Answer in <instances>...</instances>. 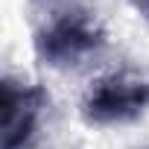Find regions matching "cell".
<instances>
[{"label": "cell", "mask_w": 149, "mask_h": 149, "mask_svg": "<svg viewBox=\"0 0 149 149\" xmlns=\"http://www.w3.org/2000/svg\"><path fill=\"white\" fill-rule=\"evenodd\" d=\"M29 15L35 53L50 67H82L105 47V32L88 0H29Z\"/></svg>", "instance_id": "cell-1"}, {"label": "cell", "mask_w": 149, "mask_h": 149, "mask_svg": "<svg viewBox=\"0 0 149 149\" xmlns=\"http://www.w3.org/2000/svg\"><path fill=\"white\" fill-rule=\"evenodd\" d=\"M149 108V76L120 70L100 79L82 102V117L94 126H114L140 117Z\"/></svg>", "instance_id": "cell-2"}, {"label": "cell", "mask_w": 149, "mask_h": 149, "mask_svg": "<svg viewBox=\"0 0 149 149\" xmlns=\"http://www.w3.org/2000/svg\"><path fill=\"white\" fill-rule=\"evenodd\" d=\"M47 91L41 85H24L6 76L0 82V111H3V143L0 149H29L47 108Z\"/></svg>", "instance_id": "cell-3"}, {"label": "cell", "mask_w": 149, "mask_h": 149, "mask_svg": "<svg viewBox=\"0 0 149 149\" xmlns=\"http://www.w3.org/2000/svg\"><path fill=\"white\" fill-rule=\"evenodd\" d=\"M132 6H134V9L140 12V18L149 24V0H132Z\"/></svg>", "instance_id": "cell-4"}, {"label": "cell", "mask_w": 149, "mask_h": 149, "mask_svg": "<svg viewBox=\"0 0 149 149\" xmlns=\"http://www.w3.org/2000/svg\"><path fill=\"white\" fill-rule=\"evenodd\" d=\"M143 149H149V146H143Z\"/></svg>", "instance_id": "cell-5"}]
</instances>
